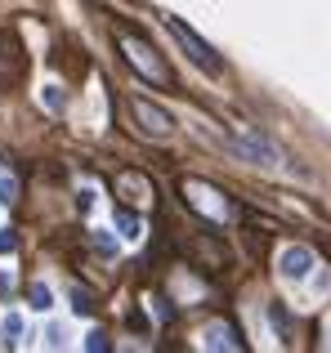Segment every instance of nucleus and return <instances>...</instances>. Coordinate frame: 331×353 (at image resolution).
Returning <instances> with one entry per match:
<instances>
[{
	"label": "nucleus",
	"mask_w": 331,
	"mask_h": 353,
	"mask_svg": "<svg viewBox=\"0 0 331 353\" xmlns=\"http://www.w3.org/2000/svg\"><path fill=\"white\" fill-rule=\"evenodd\" d=\"M117 50H121V59L130 63L134 72H139L143 81H152V85H170V68L161 63V54L152 50L143 36H134V32H126V27H117Z\"/></svg>",
	"instance_id": "f257e3e1"
},
{
	"label": "nucleus",
	"mask_w": 331,
	"mask_h": 353,
	"mask_svg": "<svg viewBox=\"0 0 331 353\" xmlns=\"http://www.w3.org/2000/svg\"><path fill=\"white\" fill-rule=\"evenodd\" d=\"M166 27H170V36H174V41H179V45H183V50H188V59H192V63H197V68H201V72H206V77H224V63H219V59H215V50H210V45H206V41H201V36H197V32H192V27H188V23H183V18H174V14H166Z\"/></svg>",
	"instance_id": "f03ea898"
},
{
	"label": "nucleus",
	"mask_w": 331,
	"mask_h": 353,
	"mask_svg": "<svg viewBox=\"0 0 331 353\" xmlns=\"http://www.w3.org/2000/svg\"><path fill=\"white\" fill-rule=\"evenodd\" d=\"M183 201H188L192 210H201L206 219H215V224H224V219L233 215V206L224 201V192L210 188L206 179H183Z\"/></svg>",
	"instance_id": "7ed1b4c3"
},
{
	"label": "nucleus",
	"mask_w": 331,
	"mask_h": 353,
	"mask_svg": "<svg viewBox=\"0 0 331 353\" xmlns=\"http://www.w3.org/2000/svg\"><path fill=\"white\" fill-rule=\"evenodd\" d=\"M233 148L246 157V161H255V165H278L282 161V152H278V143H273L269 134H260V130H233Z\"/></svg>",
	"instance_id": "20e7f679"
},
{
	"label": "nucleus",
	"mask_w": 331,
	"mask_h": 353,
	"mask_svg": "<svg viewBox=\"0 0 331 353\" xmlns=\"http://www.w3.org/2000/svg\"><path fill=\"white\" fill-rule=\"evenodd\" d=\"M130 117L139 121V130L152 134V139H170L174 134V117L166 112L161 103H152V99H130Z\"/></svg>",
	"instance_id": "39448f33"
},
{
	"label": "nucleus",
	"mask_w": 331,
	"mask_h": 353,
	"mask_svg": "<svg viewBox=\"0 0 331 353\" xmlns=\"http://www.w3.org/2000/svg\"><path fill=\"white\" fill-rule=\"evenodd\" d=\"M309 268H314V250H309V246H287L278 255V273L287 277V282H305Z\"/></svg>",
	"instance_id": "423d86ee"
},
{
	"label": "nucleus",
	"mask_w": 331,
	"mask_h": 353,
	"mask_svg": "<svg viewBox=\"0 0 331 353\" xmlns=\"http://www.w3.org/2000/svg\"><path fill=\"white\" fill-rule=\"evenodd\" d=\"M117 188H121L126 201H148L152 197V188H148V179H143V174H121V179H117Z\"/></svg>",
	"instance_id": "0eeeda50"
},
{
	"label": "nucleus",
	"mask_w": 331,
	"mask_h": 353,
	"mask_svg": "<svg viewBox=\"0 0 331 353\" xmlns=\"http://www.w3.org/2000/svg\"><path fill=\"white\" fill-rule=\"evenodd\" d=\"M206 349H242V340H237L233 327H210L206 331Z\"/></svg>",
	"instance_id": "6e6552de"
},
{
	"label": "nucleus",
	"mask_w": 331,
	"mask_h": 353,
	"mask_svg": "<svg viewBox=\"0 0 331 353\" xmlns=\"http://www.w3.org/2000/svg\"><path fill=\"white\" fill-rule=\"evenodd\" d=\"M117 233H121L126 241H139V237H143L139 215H134V210H117Z\"/></svg>",
	"instance_id": "1a4fd4ad"
},
{
	"label": "nucleus",
	"mask_w": 331,
	"mask_h": 353,
	"mask_svg": "<svg viewBox=\"0 0 331 353\" xmlns=\"http://www.w3.org/2000/svg\"><path fill=\"white\" fill-rule=\"evenodd\" d=\"M0 336H5V345H23V318L18 313H5V322H0Z\"/></svg>",
	"instance_id": "9d476101"
},
{
	"label": "nucleus",
	"mask_w": 331,
	"mask_h": 353,
	"mask_svg": "<svg viewBox=\"0 0 331 353\" xmlns=\"http://www.w3.org/2000/svg\"><path fill=\"white\" fill-rule=\"evenodd\" d=\"M27 295H32V309L36 313H50L54 309V295H50V286H45V282H32V291H27Z\"/></svg>",
	"instance_id": "9b49d317"
},
{
	"label": "nucleus",
	"mask_w": 331,
	"mask_h": 353,
	"mask_svg": "<svg viewBox=\"0 0 331 353\" xmlns=\"http://www.w3.org/2000/svg\"><path fill=\"white\" fill-rule=\"evenodd\" d=\"M41 103L50 108V112H63V90H59V85H45V90H41Z\"/></svg>",
	"instance_id": "f8f14e48"
},
{
	"label": "nucleus",
	"mask_w": 331,
	"mask_h": 353,
	"mask_svg": "<svg viewBox=\"0 0 331 353\" xmlns=\"http://www.w3.org/2000/svg\"><path fill=\"white\" fill-rule=\"evenodd\" d=\"M14 197H18V183L9 174H0V206H14Z\"/></svg>",
	"instance_id": "ddd939ff"
},
{
	"label": "nucleus",
	"mask_w": 331,
	"mask_h": 353,
	"mask_svg": "<svg viewBox=\"0 0 331 353\" xmlns=\"http://www.w3.org/2000/svg\"><path fill=\"white\" fill-rule=\"evenodd\" d=\"M72 309H77V313H94V300H90V291H81V286H77V291H72Z\"/></svg>",
	"instance_id": "4468645a"
},
{
	"label": "nucleus",
	"mask_w": 331,
	"mask_h": 353,
	"mask_svg": "<svg viewBox=\"0 0 331 353\" xmlns=\"http://www.w3.org/2000/svg\"><path fill=\"white\" fill-rule=\"evenodd\" d=\"M86 349H94V353H103V349H108V336H103V331H90V340H86Z\"/></svg>",
	"instance_id": "2eb2a0df"
},
{
	"label": "nucleus",
	"mask_w": 331,
	"mask_h": 353,
	"mask_svg": "<svg viewBox=\"0 0 331 353\" xmlns=\"http://www.w3.org/2000/svg\"><path fill=\"white\" fill-rule=\"evenodd\" d=\"M94 246H99V250H103V255H117V241H112V237H108V233H94Z\"/></svg>",
	"instance_id": "dca6fc26"
},
{
	"label": "nucleus",
	"mask_w": 331,
	"mask_h": 353,
	"mask_svg": "<svg viewBox=\"0 0 331 353\" xmlns=\"http://www.w3.org/2000/svg\"><path fill=\"white\" fill-rule=\"evenodd\" d=\"M9 250H14V233H5V228H0V255H9Z\"/></svg>",
	"instance_id": "f3484780"
},
{
	"label": "nucleus",
	"mask_w": 331,
	"mask_h": 353,
	"mask_svg": "<svg viewBox=\"0 0 331 353\" xmlns=\"http://www.w3.org/2000/svg\"><path fill=\"white\" fill-rule=\"evenodd\" d=\"M45 345H50V349H59V345H63V331H59V327H50V336H45Z\"/></svg>",
	"instance_id": "a211bd4d"
}]
</instances>
